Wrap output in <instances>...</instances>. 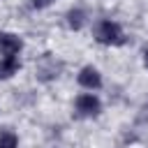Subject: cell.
Wrapping results in <instances>:
<instances>
[{"mask_svg": "<svg viewBox=\"0 0 148 148\" xmlns=\"http://www.w3.org/2000/svg\"><path fill=\"white\" fill-rule=\"evenodd\" d=\"M92 35H95V39H97L99 44H104V46H116V44H123V42H125L123 28H120L116 21H109V18L97 21L95 28H92Z\"/></svg>", "mask_w": 148, "mask_h": 148, "instance_id": "obj_1", "label": "cell"}, {"mask_svg": "<svg viewBox=\"0 0 148 148\" xmlns=\"http://www.w3.org/2000/svg\"><path fill=\"white\" fill-rule=\"evenodd\" d=\"M74 106H76V113H79L81 118H92V116H97V113L102 111V102H99V97L92 95V92L79 95L76 102H74Z\"/></svg>", "mask_w": 148, "mask_h": 148, "instance_id": "obj_2", "label": "cell"}, {"mask_svg": "<svg viewBox=\"0 0 148 148\" xmlns=\"http://www.w3.org/2000/svg\"><path fill=\"white\" fill-rule=\"evenodd\" d=\"M58 74H60V62H58L51 53H46V56L37 62V79L51 81V79H56Z\"/></svg>", "mask_w": 148, "mask_h": 148, "instance_id": "obj_3", "label": "cell"}, {"mask_svg": "<svg viewBox=\"0 0 148 148\" xmlns=\"http://www.w3.org/2000/svg\"><path fill=\"white\" fill-rule=\"evenodd\" d=\"M76 81H79V86L86 88V90H99V88H102V74H99L95 67H90V65L79 72Z\"/></svg>", "mask_w": 148, "mask_h": 148, "instance_id": "obj_4", "label": "cell"}, {"mask_svg": "<svg viewBox=\"0 0 148 148\" xmlns=\"http://www.w3.org/2000/svg\"><path fill=\"white\" fill-rule=\"evenodd\" d=\"M23 49V42L18 35L14 32H0V53L2 56H18V51Z\"/></svg>", "mask_w": 148, "mask_h": 148, "instance_id": "obj_5", "label": "cell"}, {"mask_svg": "<svg viewBox=\"0 0 148 148\" xmlns=\"http://www.w3.org/2000/svg\"><path fill=\"white\" fill-rule=\"evenodd\" d=\"M21 69L18 56H2L0 58V79H9Z\"/></svg>", "mask_w": 148, "mask_h": 148, "instance_id": "obj_6", "label": "cell"}, {"mask_svg": "<svg viewBox=\"0 0 148 148\" xmlns=\"http://www.w3.org/2000/svg\"><path fill=\"white\" fill-rule=\"evenodd\" d=\"M86 18H88V14H86L81 7H74V9L67 12V25H69L72 30H81V28L86 25Z\"/></svg>", "mask_w": 148, "mask_h": 148, "instance_id": "obj_7", "label": "cell"}, {"mask_svg": "<svg viewBox=\"0 0 148 148\" xmlns=\"http://www.w3.org/2000/svg\"><path fill=\"white\" fill-rule=\"evenodd\" d=\"M16 146H18V136L9 127H0V148H16Z\"/></svg>", "mask_w": 148, "mask_h": 148, "instance_id": "obj_8", "label": "cell"}, {"mask_svg": "<svg viewBox=\"0 0 148 148\" xmlns=\"http://www.w3.org/2000/svg\"><path fill=\"white\" fill-rule=\"evenodd\" d=\"M51 0H35V7H46Z\"/></svg>", "mask_w": 148, "mask_h": 148, "instance_id": "obj_9", "label": "cell"}, {"mask_svg": "<svg viewBox=\"0 0 148 148\" xmlns=\"http://www.w3.org/2000/svg\"><path fill=\"white\" fill-rule=\"evenodd\" d=\"M143 65H146V69H148V49L143 51Z\"/></svg>", "mask_w": 148, "mask_h": 148, "instance_id": "obj_10", "label": "cell"}]
</instances>
